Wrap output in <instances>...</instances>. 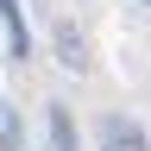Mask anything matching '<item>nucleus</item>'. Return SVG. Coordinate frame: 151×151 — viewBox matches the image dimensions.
<instances>
[{
    "label": "nucleus",
    "instance_id": "1",
    "mask_svg": "<svg viewBox=\"0 0 151 151\" xmlns=\"http://www.w3.org/2000/svg\"><path fill=\"white\" fill-rule=\"evenodd\" d=\"M101 151H145V132H139V120L113 113V120L101 126Z\"/></svg>",
    "mask_w": 151,
    "mask_h": 151
},
{
    "label": "nucleus",
    "instance_id": "2",
    "mask_svg": "<svg viewBox=\"0 0 151 151\" xmlns=\"http://www.w3.org/2000/svg\"><path fill=\"white\" fill-rule=\"evenodd\" d=\"M19 139H25V132H19V107L0 101V151H19Z\"/></svg>",
    "mask_w": 151,
    "mask_h": 151
},
{
    "label": "nucleus",
    "instance_id": "3",
    "mask_svg": "<svg viewBox=\"0 0 151 151\" xmlns=\"http://www.w3.org/2000/svg\"><path fill=\"white\" fill-rule=\"evenodd\" d=\"M50 145H57V151H69V145H76V126H69V113H63V107H50Z\"/></svg>",
    "mask_w": 151,
    "mask_h": 151
}]
</instances>
